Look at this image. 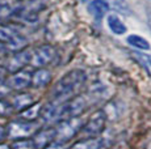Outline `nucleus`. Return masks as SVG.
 Wrapping results in <instances>:
<instances>
[{"mask_svg":"<svg viewBox=\"0 0 151 149\" xmlns=\"http://www.w3.org/2000/svg\"><path fill=\"white\" fill-rule=\"evenodd\" d=\"M11 104H12V107L14 111H20L21 113L22 110H25V109H28L29 106L34 104V98L29 93H19L12 98Z\"/></svg>","mask_w":151,"mask_h":149,"instance_id":"nucleus-12","label":"nucleus"},{"mask_svg":"<svg viewBox=\"0 0 151 149\" xmlns=\"http://www.w3.org/2000/svg\"><path fill=\"white\" fill-rule=\"evenodd\" d=\"M7 139V126L0 123V143H3Z\"/></svg>","mask_w":151,"mask_h":149,"instance_id":"nucleus-25","label":"nucleus"},{"mask_svg":"<svg viewBox=\"0 0 151 149\" xmlns=\"http://www.w3.org/2000/svg\"><path fill=\"white\" fill-rule=\"evenodd\" d=\"M106 124V114L105 111L100 110L96 111L93 115L89 118V120L80 128L79 133L83 139H89V137H97L99 135L104 131Z\"/></svg>","mask_w":151,"mask_h":149,"instance_id":"nucleus-6","label":"nucleus"},{"mask_svg":"<svg viewBox=\"0 0 151 149\" xmlns=\"http://www.w3.org/2000/svg\"><path fill=\"white\" fill-rule=\"evenodd\" d=\"M150 24H151V20H150Z\"/></svg>","mask_w":151,"mask_h":149,"instance_id":"nucleus-29","label":"nucleus"},{"mask_svg":"<svg viewBox=\"0 0 151 149\" xmlns=\"http://www.w3.org/2000/svg\"><path fill=\"white\" fill-rule=\"evenodd\" d=\"M30 56H32V51L29 50H20L16 51V54L12 55L11 58H8L7 60V71L9 72H17L21 71L25 65L30 64Z\"/></svg>","mask_w":151,"mask_h":149,"instance_id":"nucleus-10","label":"nucleus"},{"mask_svg":"<svg viewBox=\"0 0 151 149\" xmlns=\"http://www.w3.org/2000/svg\"><path fill=\"white\" fill-rule=\"evenodd\" d=\"M80 1H83V3H84V1H87V0H80Z\"/></svg>","mask_w":151,"mask_h":149,"instance_id":"nucleus-28","label":"nucleus"},{"mask_svg":"<svg viewBox=\"0 0 151 149\" xmlns=\"http://www.w3.org/2000/svg\"><path fill=\"white\" fill-rule=\"evenodd\" d=\"M55 140V128H47V130H38L33 137L36 148H45L50 143Z\"/></svg>","mask_w":151,"mask_h":149,"instance_id":"nucleus-11","label":"nucleus"},{"mask_svg":"<svg viewBox=\"0 0 151 149\" xmlns=\"http://www.w3.org/2000/svg\"><path fill=\"white\" fill-rule=\"evenodd\" d=\"M70 149H104V141L99 137H89L78 141Z\"/></svg>","mask_w":151,"mask_h":149,"instance_id":"nucleus-15","label":"nucleus"},{"mask_svg":"<svg viewBox=\"0 0 151 149\" xmlns=\"http://www.w3.org/2000/svg\"><path fill=\"white\" fill-rule=\"evenodd\" d=\"M55 48L51 47L49 45H43L37 47L36 50L32 51V56H30V64L33 67H45V65L50 64L51 62L55 59Z\"/></svg>","mask_w":151,"mask_h":149,"instance_id":"nucleus-8","label":"nucleus"},{"mask_svg":"<svg viewBox=\"0 0 151 149\" xmlns=\"http://www.w3.org/2000/svg\"><path fill=\"white\" fill-rule=\"evenodd\" d=\"M83 127L82 119L79 118H71V119H65L60 120L58 127L55 128V140L58 143H67L70 139L75 136Z\"/></svg>","mask_w":151,"mask_h":149,"instance_id":"nucleus-7","label":"nucleus"},{"mask_svg":"<svg viewBox=\"0 0 151 149\" xmlns=\"http://www.w3.org/2000/svg\"><path fill=\"white\" fill-rule=\"evenodd\" d=\"M0 149H11V145L5 144V143H0Z\"/></svg>","mask_w":151,"mask_h":149,"instance_id":"nucleus-27","label":"nucleus"},{"mask_svg":"<svg viewBox=\"0 0 151 149\" xmlns=\"http://www.w3.org/2000/svg\"><path fill=\"white\" fill-rule=\"evenodd\" d=\"M5 80H7V71L3 67H0V87L5 82Z\"/></svg>","mask_w":151,"mask_h":149,"instance_id":"nucleus-26","label":"nucleus"},{"mask_svg":"<svg viewBox=\"0 0 151 149\" xmlns=\"http://www.w3.org/2000/svg\"><path fill=\"white\" fill-rule=\"evenodd\" d=\"M0 42L12 51L24 50L28 45V39L19 29L9 25H3L0 26Z\"/></svg>","mask_w":151,"mask_h":149,"instance_id":"nucleus-3","label":"nucleus"},{"mask_svg":"<svg viewBox=\"0 0 151 149\" xmlns=\"http://www.w3.org/2000/svg\"><path fill=\"white\" fill-rule=\"evenodd\" d=\"M51 73L45 68H40L34 73H32V87L34 88H43L50 82Z\"/></svg>","mask_w":151,"mask_h":149,"instance_id":"nucleus-14","label":"nucleus"},{"mask_svg":"<svg viewBox=\"0 0 151 149\" xmlns=\"http://www.w3.org/2000/svg\"><path fill=\"white\" fill-rule=\"evenodd\" d=\"M42 104H33L32 106H29L28 109L22 110L20 113V118L22 120H30V122H34L40 115H41L42 111Z\"/></svg>","mask_w":151,"mask_h":149,"instance_id":"nucleus-16","label":"nucleus"},{"mask_svg":"<svg viewBox=\"0 0 151 149\" xmlns=\"http://www.w3.org/2000/svg\"><path fill=\"white\" fill-rule=\"evenodd\" d=\"M109 9V4L104 0H92L88 4V11L96 20H101L106 15Z\"/></svg>","mask_w":151,"mask_h":149,"instance_id":"nucleus-13","label":"nucleus"},{"mask_svg":"<svg viewBox=\"0 0 151 149\" xmlns=\"http://www.w3.org/2000/svg\"><path fill=\"white\" fill-rule=\"evenodd\" d=\"M134 55L137 59H139V62H141L147 70L151 71V55H145V54H141V53H135Z\"/></svg>","mask_w":151,"mask_h":149,"instance_id":"nucleus-22","label":"nucleus"},{"mask_svg":"<svg viewBox=\"0 0 151 149\" xmlns=\"http://www.w3.org/2000/svg\"><path fill=\"white\" fill-rule=\"evenodd\" d=\"M108 25H109L110 30L114 34H118V35H121V34H124L126 31V26L124 25V22L114 15L108 16Z\"/></svg>","mask_w":151,"mask_h":149,"instance_id":"nucleus-17","label":"nucleus"},{"mask_svg":"<svg viewBox=\"0 0 151 149\" xmlns=\"http://www.w3.org/2000/svg\"><path fill=\"white\" fill-rule=\"evenodd\" d=\"M109 4L112 5L117 12L122 13V15H125V16L132 15V11H130L129 5H127V3L125 1V0H109Z\"/></svg>","mask_w":151,"mask_h":149,"instance_id":"nucleus-19","label":"nucleus"},{"mask_svg":"<svg viewBox=\"0 0 151 149\" xmlns=\"http://www.w3.org/2000/svg\"><path fill=\"white\" fill-rule=\"evenodd\" d=\"M13 107L8 99H5L4 97H0V116H8L13 113Z\"/></svg>","mask_w":151,"mask_h":149,"instance_id":"nucleus-21","label":"nucleus"},{"mask_svg":"<svg viewBox=\"0 0 151 149\" xmlns=\"http://www.w3.org/2000/svg\"><path fill=\"white\" fill-rule=\"evenodd\" d=\"M7 56H8V48L0 42V62L7 59Z\"/></svg>","mask_w":151,"mask_h":149,"instance_id":"nucleus-24","label":"nucleus"},{"mask_svg":"<svg viewBox=\"0 0 151 149\" xmlns=\"http://www.w3.org/2000/svg\"><path fill=\"white\" fill-rule=\"evenodd\" d=\"M88 106V101L84 96H78L72 97L70 101L59 104V109H58V119L57 120H65V119H71L76 118L78 115L83 113Z\"/></svg>","mask_w":151,"mask_h":149,"instance_id":"nucleus-4","label":"nucleus"},{"mask_svg":"<svg viewBox=\"0 0 151 149\" xmlns=\"http://www.w3.org/2000/svg\"><path fill=\"white\" fill-rule=\"evenodd\" d=\"M11 149H37L33 139H19L14 140L11 145Z\"/></svg>","mask_w":151,"mask_h":149,"instance_id":"nucleus-20","label":"nucleus"},{"mask_svg":"<svg viewBox=\"0 0 151 149\" xmlns=\"http://www.w3.org/2000/svg\"><path fill=\"white\" fill-rule=\"evenodd\" d=\"M46 0H25L19 1L16 9L11 17L19 18L25 22H33L38 18L40 13L45 9Z\"/></svg>","mask_w":151,"mask_h":149,"instance_id":"nucleus-2","label":"nucleus"},{"mask_svg":"<svg viewBox=\"0 0 151 149\" xmlns=\"http://www.w3.org/2000/svg\"><path fill=\"white\" fill-rule=\"evenodd\" d=\"M127 43L135 48H139V50H150V43L146 41L145 38L137 35V34H133V35L127 37Z\"/></svg>","mask_w":151,"mask_h":149,"instance_id":"nucleus-18","label":"nucleus"},{"mask_svg":"<svg viewBox=\"0 0 151 149\" xmlns=\"http://www.w3.org/2000/svg\"><path fill=\"white\" fill-rule=\"evenodd\" d=\"M5 84L8 85L9 89L21 92L32 85V73L25 70L17 71V72L12 73V76L5 80Z\"/></svg>","mask_w":151,"mask_h":149,"instance_id":"nucleus-9","label":"nucleus"},{"mask_svg":"<svg viewBox=\"0 0 151 149\" xmlns=\"http://www.w3.org/2000/svg\"><path fill=\"white\" fill-rule=\"evenodd\" d=\"M42 149H66L65 148V145L62 144V143H58V141H53V143H50L49 145H46L45 148H42Z\"/></svg>","mask_w":151,"mask_h":149,"instance_id":"nucleus-23","label":"nucleus"},{"mask_svg":"<svg viewBox=\"0 0 151 149\" xmlns=\"http://www.w3.org/2000/svg\"><path fill=\"white\" fill-rule=\"evenodd\" d=\"M87 80V74L82 70H74L66 73L55 84L51 98L54 104H63L78 93Z\"/></svg>","mask_w":151,"mask_h":149,"instance_id":"nucleus-1","label":"nucleus"},{"mask_svg":"<svg viewBox=\"0 0 151 149\" xmlns=\"http://www.w3.org/2000/svg\"><path fill=\"white\" fill-rule=\"evenodd\" d=\"M40 130V124L37 122L30 120H14L7 126V137H11L13 140L19 139H28L30 136H34L36 132Z\"/></svg>","mask_w":151,"mask_h":149,"instance_id":"nucleus-5","label":"nucleus"}]
</instances>
